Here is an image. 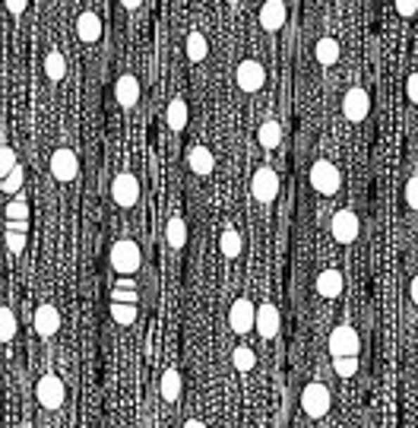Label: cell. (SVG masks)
Instances as JSON below:
<instances>
[{
  "label": "cell",
  "mask_w": 418,
  "mask_h": 428,
  "mask_svg": "<svg viewBox=\"0 0 418 428\" xmlns=\"http://www.w3.org/2000/svg\"><path fill=\"white\" fill-rule=\"evenodd\" d=\"M108 260H111V270L118 276H133L139 270V263H143V254H139V244L130 241V238H120V241L111 244V254H108Z\"/></svg>",
  "instance_id": "cell-1"
},
{
  "label": "cell",
  "mask_w": 418,
  "mask_h": 428,
  "mask_svg": "<svg viewBox=\"0 0 418 428\" xmlns=\"http://www.w3.org/2000/svg\"><path fill=\"white\" fill-rule=\"evenodd\" d=\"M329 403H333V396H329L327 384L310 381L308 387L301 390V413L308 415V419H323V415L329 413Z\"/></svg>",
  "instance_id": "cell-2"
},
{
  "label": "cell",
  "mask_w": 418,
  "mask_h": 428,
  "mask_svg": "<svg viewBox=\"0 0 418 428\" xmlns=\"http://www.w3.org/2000/svg\"><path fill=\"white\" fill-rule=\"evenodd\" d=\"M339 184H342V175L329 159H317L314 165H310V187H314L317 194L333 197V194L339 191Z\"/></svg>",
  "instance_id": "cell-3"
},
{
  "label": "cell",
  "mask_w": 418,
  "mask_h": 428,
  "mask_svg": "<svg viewBox=\"0 0 418 428\" xmlns=\"http://www.w3.org/2000/svg\"><path fill=\"white\" fill-rule=\"evenodd\" d=\"M111 197L120 210H133L139 203V178L133 172H118L111 181Z\"/></svg>",
  "instance_id": "cell-4"
},
{
  "label": "cell",
  "mask_w": 418,
  "mask_h": 428,
  "mask_svg": "<svg viewBox=\"0 0 418 428\" xmlns=\"http://www.w3.org/2000/svg\"><path fill=\"white\" fill-rule=\"evenodd\" d=\"M329 355L333 358H346V355H358L361 349V339H358V330L352 324H339L333 333H329Z\"/></svg>",
  "instance_id": "cell-5"
},
{
  "label": "cell",
  "mask_w": 418,
  "mask_h": 428,
  "mask_svg": "<svg viewBox=\"0 0 418 428\" xmlns=\"http://www.w3.org/2000/svg\"><path fill=\"white\" fill-rule=\"evenodd\" d=\"M35 396L44 409L54 413V409H61L63 400H67V387H63V381L57 374H42L35 384Z\"/></svg>",
  "instance_id": "cell-6"
},
{
  "label": "cell",
  "mask_w": 418,
  "mask_h": 428,
  "mask_svg": "<svg viewBox=\"0 0 418 428\" xmlns=\"http://www.w3.org/2000/svg\"><path fill=\"white\" fill-rule=\"evenodd\" d=\"M234 83H238V89H244V92H257V89H263V83H266V70H263V64H260V61H253V58L241 61L238 70H234Z\"/></svg>",
  "instance_id": "cell-7"
},
{
  "label": "cell",
  "mask_w": 418,
  "mask_h": 428,
  "mask_svg": "<svg viewBox=\"0 0 418 428\" xmlns=\"http://www.w3.org/2000/svg\"><path fill=\"white\" fill-rule=\"evenodd\" d=\"M251 194L260 200V203H272V200H276V194H279V175L272 172L270 165L257 168V172H253V178H251Z\"/></svg>",
  "instance_id": "cell-8"
},
{
  "label": "cell",
  "mask_w": 418,
  "mask_h": 428,
  "mask_svg": "<svg viewBox=\"0 0 418 428\" xmlns=\"http://www.w3.org/2000/svg\"><path fill=\"white\" fill-rule=\"evenodd\" d=\"M51 175H54L57 181H63V184L80 175V159H76V153L70 146L54 149V156H51Z\"/></svg>",
  "instance_id": "cell-9"
},
{
  "label": "cell",
  "mask_w": 418,
  "mask_h": 428,
  "mask_svg": "<svg viewBox=\"0 0 418 428\" xmlns=\"http://www.w3.org/2000/svg\"><path fill=\"white\" fill-rule=\"evenodd\" d=\"M367 111H371V99H367V92L358 89V86H352V89L342 96V115H346V121H352V124L365 121Z\"/></svg>",
  "instance_id": "cell-10"
},
{
  "label": "cell",
  "mask_w": 418,
  "mask_h": 428,
  "mask_svg": "<svg viewBox=\"0 0 418 428\" xmlns=\"http://www.w3.org/2000/svg\"><path fill=\"white\" fill-rule=\"evenodd\" d=\"M253 330L263 339L279 336V308L272 301H263V305L253 308Z\"/></svg>",
  "instance_id": "cell-11"
},
{
  "label": "cell",
  "mask_w": 418,
  "mask_h": 428,
  "mask_svg": "<svg viewBox=\"0 0 418 428\" xmlns=\"http://www.w3.org/2000/svg\"><path fill=\"white\" fill-rule=\"evenodd\" d=\"M329 232H333V238L339 244H352L355 238H358V232H361L358 216H355L352 210H339L333 216V222H329Z\"/></svg>",
  "instance_id": "cell-12"
},
{
  "label": "cell",
  "mask_w": 418,
  "mask_h": 428,
  "mask_svg": "<svg viewBox=\"0 0 418 428\" xmlns=\"http://www.w3.org/2000/svg\"><path fill=\"white\" fill-rule=\"evenodd\" d=\"M32 324H35L38 336L51 339V336H57V330H61V311H57L54 305H48V301H42V305L35 308V317H32Z\"/></svg>",
  "instance_id": "cell-13"
},
{
  "label": "cell",
  "mask_w": 418,
  "mask_h": 428,
  "mask_svg": "<svg viewBox=\"0 0 418 428\" xmlns=\"http://www.w3.org/2000/svg\"><path fill=\"white\" fill-rule=\"evenodd\" d=\"M289 20V7H285V0H266L263 7H260V26L266 32H279Z\"/></svg>",
  "instance_id": "cell-14"
},
{
  "label": "cell",
  "mask_w": 418,
  "mask_h": 428,
  "mask_svg": "<svg viewBox=\"0 0 418 428\" xmlns=\"http://www.w3.org/2000/svg\"><path fill=\"white\" fill-rule=\"evenodd\" d=\"M228 324H232L234 333H251V327H253V305H251V298H234L232 301Z\"/></svg>",
  "instance_id": "cell-15"
},
{
  "label": "cell",
  "mask_w": 418,
  "mask_h": 428,
  "mask_svg": "<svg viewBox=\"0 0 418 428\" xmlns=\"http://www.w3.org/2000/svg\"><path fill=\"white\" fill-rule=\"evenodd\" d=\"M114 99H118L120 108H133V105L139 102V80L133 77V73L118 77V83H114Z\"/></svg>",
  "instance_id": "cell-16"
},
{
  "label": "cell",
  "mask_w": 418,
  "mask_h": 428,
  "mask_svg": "<svg viewBox=\"0 0 418 428\" xmlns=\"http://www.w3.org/2000/svg\"><path fill=\"white\" fill-rule=\"evenodd\" d=\"M187 165H190V172L200 175V178L213 175L215 159H213V153H209V146H190V153H187Z\"/></svg>",
  "instance_id": "cell-17"
},
{
  "label": "cell",
  "mask_w": 418,
  "mask_h": 428,
  "mask_svg": "<svg viewBox=\"0 0 418 428\" xmlns=\"http://www.w3.org/2000/svg\"><path fill=\"white\" fill-rule=\"evenodd\" d=\"M339 292H342V273L339 270H333V267L320 270V273H317V295H320V298H336Z\"/></svg>",
  "instance_id": "cell-18"
},
{
  "label": "cell",
  "mask_w": 418,
  "mask_h": 428,
  "mask_svg": "<svg viewBox=\"0 0 418 428\" xmlns=\"http://www.w3.org/2000/svg\"><path fill=\"white\" fill-rule=\"evenodd\" d=\"M181 387H184L181 371H177V368H165L162 371V381H158V394H162V400L165 403H177V400H181Z\"/></svg>",
  "instance_id": "cell-19"
},
{
  "label": "cell",
  "mask_w": 418,
  "mask_h": 428,
  "mask_svg": "<svg viewBox=\"0 0 418 428\" xmlns=\"http://www.w3.org/2000/svg\"><path fill=\"white\" fill-rule=\"evenodd\" d=\"M76 35H80V42H86V45L99 42L101 39V20H99V13H82L80 20H76Z\"/></svg>",
  "instance_id": "cell-20"
},
{
  "label": "cell",
  "mask_w": 418,
  "mask_h": 428,
  "mask_svg": "<svg viewBox=\"0 0 418 428\" xmlns=\"http://www.w3.org/2000/svg\"><path fill=\"white\" fill-rule=\"evenodd\" d=\"M165 241H168L171 251H181L184 244H187V222H184L181 216H171L168 222H165Z\"/></svg>",
  "instance_id": "cell-21"
},
{
  "label": "cell",
  "mask_w": 418,
  "mask_h": 428,
  "mask_svg": "<svg viewBox=\"0 0 418 428\" xmlns=\"http://www.w3.org/2000/svg\"><path fill=\"white\" fill-rule=\"evenodd\" d=\"M165 124H168L175 134H181L187 127V102L184 99H171L168 108H165Z\"/></svg>",
  "instance_id": "cell-22"
},
{
  "label": "cell",
  "mask_w": 418,
  "mask_h": 428,
  "mask_svg": "<svg viewBox=\"0 0 418 428\" xmlns=\"http://www.w3.org/2000/svg\"><path fill=\"white\" fill-rule=\"evenodd\" d=\"M219 248H222V254H225L228 260H238L241 251H244V241H241V232H238V229H225V232L219 235Z\"/></svg>",
  "instance_id": "cell-23"
},
{
  "label": "cell",
  "mask_w": 418,
  "mask_h": 428,
  "mask_svg": "<svg viewBox=\"0 0 418 428\" xmlns=\"http://www.w3.org/2000/svg\"><path fill=\"white\" fill-rule=\"evenodd\" d=\"M314 58H317V64H323V67H333L336 61H339V42L336 39H320L317 42V48H314Z\"/></svg>",
  "instance_id": "cell-24"
},
{
  "label": "cell",
  "mask_w": 418,
  "mask_h": 428,
  "mask_svg": "<svg viewBox=\"0 0 418 428\" xmlns=\"http://www.w3.org/2000/svg\"><path fill=\"white\" fill-rule=\"evenodd\" d=\"M257 140L263 149H276L279 143H282V124L279 121H263L257 130Z\"/></svg>",
  "instance_id": "cell-25"
},
{
  "label": "cell",
  "mask_w": 418,
  "mask_h": 428,
  "mask_svg": "<svg viewBox=\"0 0 418 428\" xmlns=\"http://www.w3.org/2000/svg\"><path fill=\"white\" fill-rule=\"evenodd\" d=\"M44 77H48L51 83H61V80L67 77V58H63L61 51H48V58H44Z\"/></svg>",
  "instance_id": "cell-26"
},
{
  "label": "cell",
  "mask_w": 418,
  "mask_h": 428,
  "mask_svg": "<svg viewBox=\"0 0 418 428\" xmlns=\"http://www.w3.org/2000/svg\"><path fill=\"white\" fill-rule=\"evenodd\" d=\"M209 54V42H206V35L203 32H190L187 35V58L194 61V64H200L203 58Z\"/></svg>",
  "instance_id": "cell-27"
},
{
  "label": "cell",
  "mask_w": 418,
  "mask_h": 428,
  "mask_svg": "<svg viewBox=\"0 0 418 428\" xmlns=\"http://www.w3.org/2000/svg\"><path fill=\"white\" fill-rule=\"evenodd\" d=\"M16 314L10 311L6 305H0V343H10L13 336H16Z\"/></svg>",
  "instance_id": "cell-28"
},
{
  "label": "cell",
  "mask_w": 418,
  "mask_h": 428,
  "mask_svg": "<svg viewBox=\"0 0 418 428\" xmlns=\"http://www.w3.org/2000/svg\"><path fill=\"white\" fill-rule=\"evenodd\" d=\"M111 317L120 327H130L137 320V305H124V301H111Z\"/></svg>",
  "instance_id": "cell-29"
},
{
  "label": "cell",
  "mask_w": 418,
  "mask_h": 428,
  "mask_svg": "<svg viewBox=\"0 0 418 428\" xmlns=\"http://www.w3.org/2000/svg\"><path fill=\"white\" fill-rule=\"evenodd\" d=\"M232 365H234L238 371H251L253 365H257V355H253L251 346H238V349L232 352Z\"/></svg>",
  "instance_id": "cell-30"
},
{
  "label": "cell",
  "mask_w": 418,
  "mask_h": 428,
  "mask_svg": "<svg viewBox=\"0 0 418 428\" xmlns=\"http://www.w3.org/2000/svg\"><path fill=\"white\" fill-rule=\"evenodd\" d=\"M19 187H23V165H13L10 168V175H4V178H0V191H6V194H16Z\"/></svg>",
  "instance_id": "cell-31"
},
{
  "label": "cell",
  "mask_w": 418,
  "mask_h": 428,
  "mask_svg": "<svg viewBox=\"0 0 418 428\" xmlns=\"http://www.w3.org/2000/svg\"><path fill=\"white\" fill-rule=\"evenodd\" d=\"M333 371L339 377H352L358 371V355H346V358H333Z\"/></svg>",
  "instance_id": "cell-32"
},
{
  "label": "cell",
  "mask_w": 418,
  "mask_h": 428,
  "mask_svg": "<svg viewBox=\"0 0 418 428\" xmlns=\"http://www.w3.org/2000/svg\"><path fill=\"white\" fill-rule=\"evenodd\" d=\"M4 213H6V219H29V206H25L23 197H13Z\"/></svg>",
  "instance_id": "cell-33"
},
{
  "label": "cell",
  "mask_w": 418,
  "mask_h": 428,
  "mask_svg": "<svg viewBox=\"0 0 418 428\" xmlns=\"http://www.w3.org/2000/svg\"><path fill=\"white\" fill-rule=\"evenodd\" d=\"M13 165H16V153H13V146H0V178L10 175Z\"/></svg>",
  "instance_id": "cell-34"
},
{
  "label": "cell",
  "mask_w": 418,
  "mask_h": 428,
  "mask_svg": "<svg viewBox=\"0 0 418 428\" xmlns=\"http://www.w3.org/2000/svg\"><path fill=\"white\" fill-rule=\"evenodd\" d=\"M405 206H409V210H415V206H418V178H415V175L405 181Z\"/></svg>",
  "instance_id": "cell-35"
},
{
  "label": "cell",
  "mask_w": 418,
  "mask_h": 428,
  "mask_svg": "<svg viewBox=\"0 0 418 428\" xmlns=\"http://www.w3.org/2000/svg\"><path fill=\"white\" fill-rule=\"evenodd\" d=\"M111 301H124V305H137V292L133 289H111Z\"/></svg>",
  "instance_id": "cell-36"
},
{
  "label": "cell",
  "mask_w": 418,
  "mask_h": 428,
  "mask_svg": "<svg viewBox=\"0 0 418 428\" xmlns=\"http://www.w3.org/2000/svg\"><path fill=\"white\" fill-rule=\"evenodd\" d=\"M396 13L405 16V20H412V16L418 13V0H396Z\"/></svg>",
  "instance_id": "cell-37"
},
{
  "label": "cell",
  "mask_w": 418,
  "mask_h": 428,
  "mask_svg": "<svg viewBox=\"0 0 418 428\" xmlns=\"http://www.w3.org/2000/svg\"><path fill=\"white\" fill-rule=\"evenodd\" d=\"M6 248H10L13 254H23V248H25V235H16V232H6Z\"/></svg>",
  "instance_id": "cell-38"
},
{
  "label": "cell",
  "mask_w": 418,
  "mask_h": 428,
  "mask_svg": "<svg viewBox=\"0 0 418 428\" xmlns=\"http://www.w3.org/2000/svg\"><path fill=\"white\" fill-rule=\"evenodd\" d=\"M29 229V219H6V232H16V235H25Z\"/></svg>",
  "instance_id": "cell-39"
},
{
  "label": "cell",
  "mask_w": 418,
  "mask_h": 428,
  "mask_svg": "<svg viewBox=\"0 0 418 428\" xmlns=\"http://www.w3.org/2000/svg\"><path fill=\"white\" fill-rule=\"evenodd\" d=\"M4 4H6V10H10L13 16H23L25 7H29V0H4Z\"/></svg>",
  "instance_id": "cell-40"
},
{
  "label": "cell",
  "mask_w": 418,
  "mask_h": 428,
  "mask_svg": "<svg viewBox=\"0 0 418 428\" xmlns=\"http://www.w3.org/2000/svg\"><path fill=\"white\" fill-rule=\"evenodd\" d=\"M409 102H418V73H409Z\"/></svg>",
  "instance_id": "cell-41"
},
{
  "label": "cell",
  "mask_w": 418,
  "mask_h": 428,
  "mask_svg": "<svg viewBox=\"0 0 418 428\" xmlns=\"http://www.w3.org/2000/svg\"><path fill=\"white\" fill-rule=\"evenodd\" d=\"M114 286H118V289H133V279H130V276H120Z\"/></svg>",
  "instance_id": "cell-42"
},
{
  "label": "cell",
  "mask_w": 418,
  "mask_h": 428,
  "mask_svg": "<svg viewBox=\"0 0 418 428\" xmlns=\"http://www.w3.org/2000/svg\"><path fill=\"white\" fill-rule=\"evenodd\" d=\"M184 428H206V422H203V419H187V422H184Z\"/></svg>",
  "instance_id": "cell-43"
},
{
  "label": "cell",
  "mask_w": 418,
  "mask_h": 428,
  "mask_svg": "<svg viewBox=\"0 0 418 428\" xmlns=\"http://www.w3.org/2000/svg\"><path fill=\"white\" fill-rule=\"evenodd\" d=\"M409 298H412V301L418 298V279H412V282H409Z\"/></svg>",
  "instance_id": "cell-44"
},
{
  "label": "cell",
  "mask_w": 418,
  "mask_h": 428,
  "mask_svg": "<svg viewBox=\"0 0 418 428\" xmlns=\"http://www.w3.org/2000/svg\"><path fill=\"white\" fill-rule=\"evenodd\" d=\"M127 10H137V7H143V0H120Z\"/></svg>",
  "instance_id": "cell-45"
},
{
  "label": "cell",
  "mask_w": 418,
  "mask_h": 428,
  "mask_svg": "<svg viewBox=\"0 0 418 428\" xmlns=\"http://www.w3.org/2000/svg\"><path fill=\"white\" fill-rule=\"evenodd\" d=\"M225 4H238V0H225Z\"/></svg>",
  "instance_id": "cell-46"
}]
</instances>
